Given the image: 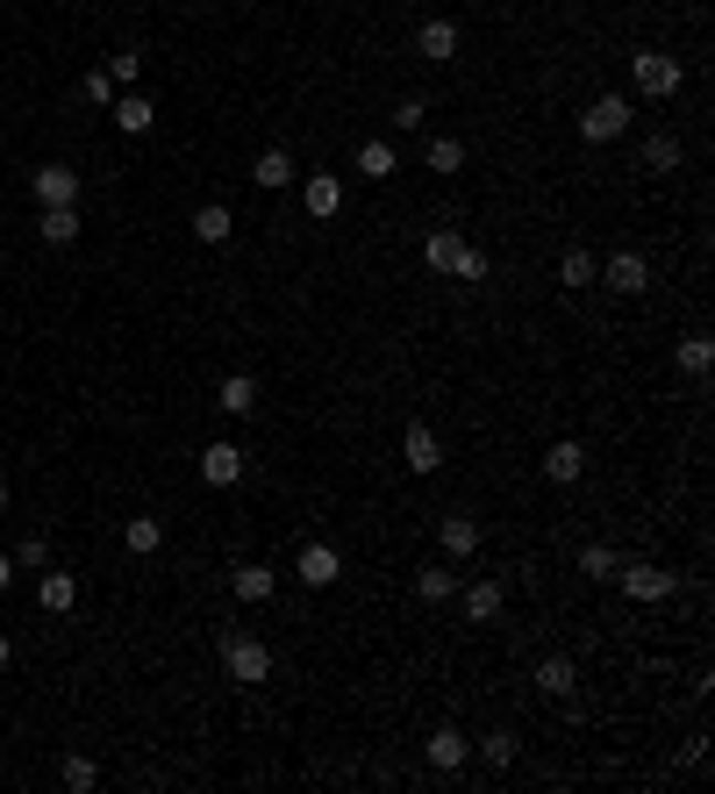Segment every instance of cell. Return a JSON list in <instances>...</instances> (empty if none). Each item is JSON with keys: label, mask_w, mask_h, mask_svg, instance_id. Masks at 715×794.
<instances>
[{"label": "cell", "mask_w": 715, "mask_h": 794, "mask_svg": "<svg viewBox=\"0 0 715 794\" xmlns=\"http://www.w3.org/2000/svg\"><path fill=\"white\" fill-rule=\"evenodd\" d=\"M708 365H715V337H708V330H687V337H680V373L702 379Z\"/></svg>", "instance_id": "cb8c5ba5"}, {"label": "cell", "mask_w": 715, "mask_h": 794, "mask_svg": "<svg viewBox=\"0 0 715 794\" xmlns=\"http://www.w3.org/2000/svg\"><path fill=\"white\" fill-rule=\"evenodd\" d=\"M201 480H208V487H236V480H243V451H236V445H208V451H201Z\"/></svg>", "instance_id": "9a60e30c"}, {"label": "cell", "mask_w": 715, "mask_h": 794, "mask_svg": "<svg viewBox=\"0 0 715 794\" xmlns=\"http://www.w3.org/2000/svg\"><path fill=\"white\" fill-rule=\"evenodd\" d=\"M230 229H236V216L222 201H208V208H193V237L201 243H230Z\"/></svg>", "instance_id": "603a6c76"}, {"label": "cell", "mask_w": 715, "mask_h": 794, "mask_svg": "<svg viewBox=\"0 0 715 794\" xmlns=\"http://www.w3.org/2000/svg\"><path fill=\"white\" fill-rule=\"evenodd\" d=\"M616 587L630 594V602H673L680 579L665 573V566H616Z\"/></svg>", "instance_id": "5b68a950"}, {"label": "cell", "mask_w": 715, "mask_h": 794, "mask_svg": "<svg viewBox=\"0 0 715 794\" xmlns=\"http://www.w3.org/2000/svg\"><path fill=\"white\" fill-rule=\"evenodd\" d=\"M437 544H444L451 566H465V558L480 552V523H473V515H444V523H437Z\"/></svg>", "instance_id": "30bf717a"}, {"label": "cell", "mask_w": 715, "mask_h": 794, "mask_svg": "<svg viewBox=\"0 0 715 794\" xmlns=\"http://www.w3.org/2000/svg\"><path fill=\"white\" fill-rule=\"evenodd\" d=\"M622 129H630V101H622V94H601V101H587V108H580V136H587V144H616Z\"/></svg>", "instance_id": "3957f363"}, {"label": "cell", "mask_w": 715, "mask_h": 794, "mask_svg": "<svg viewBox=\"0 0 715 794\" xmlns=\"http://www.w3.org/2000/svg\"><path fill=\"white\" fill-rule=\"evenodd\" d=\"M108 72H115V86H136V80H144V51H136V43H129V51H115Z\"/></svg>", "instance_id": "8d00e7d4"}, {"label": "cell", "mask_w": 715, "mask_h": 794, "mask_svg": "<svg viewBox=\"0 0 715 794\" xmlns=\"http://www.w3.org/2000/svg\"><path fill=\"white\" fill-rule=\"evenodd\" d=\"M580 472H587V451L572 445V437H558V445L544 451V480H551V487H572Z\"/></svg>", "instance_id": "7c38bea8"}, {"label": "cell", "mask_w": 715, "mask_h": 794, "mask_svg": "<svg viewBox=\"0 0 715 794\" xmlns=\"http://www.w3.org/2000/svg\"><path fill=\"white\" fill-rule=\"evenodd\" d=\"M486 272H494V265H486L480 243H465V251L451 258V280H459V286H486Z\"/></svg>", "instance_id": "f1b7e54d"}, {"label": "cell", "mask_w": 715, "mask_h": 794, "mask_svg": "<svg viewBox=\"0 0 715 794\" xmlns=\"http://www.w3.org/2000/svg\"><path fill=\"white\" fill-rule=\"evenodd\" d=\"M558 280H566V286H595L601 280V258L595 251H566V258H558Z\"/></svg>", "instance_id": "83f0119b"}, {"label": "cell", "mask_w": 715, "mask_h": 794, "mask_svg": "<svg viewBox=\"0 0 715 794\" xmlns=\"http://www.w3.org/2000/svg\"><path fill=\"white\" fill-rule=\"evenodd\" d=\"M222 666H230L236 687H265L272 680V645H265V637H251V630H230V637H222Z\"/></svg>", "instance_id": "6da1fadb"}, {"label": "cell", "mask_w": 715, "mask_h": 794, "mask_svg": "<svg viewBox=\"0 0 715 794\" xmlns=\"http://www.w3.org/2000/svg\"><path fill=\"white\" fill-rule=\"evenodd\" d=\"M115 94H122V86H115V72H108V65L86 72V101H94V108H115Z\"/></svg>", "instance_id": "d590c367"}, {"label": "cell", "mask_w": 715, "mask_h": 794, "mask_svg": "<svg viewBox=\"0 0 715 794\" xmlns=\"http://www.w3.org/2000/svg\"><path fill=\"white\" fill-rule=\"evenodd\" d=\"M294 579H301V587H337V579H344V552H337V544H323V537L301 544Z\"/></svg>", "instance_id": "277c9868"}, {"label": "cell", "mask_w": 715, "mask_h": 794, "mask_svg": "<svg viewBox=\"0 0 715 794\" xmlns=\"http://www.w3.org/2000/svg\"><path fill=\"white\" fill-rule=\"evenodd\" d=\"M272 587H280V573L257 566V558H243V566L230 573V594H236V602H272Z\"/></svg>", "instance_id": "4fadbf2b"}, {"label": "cell", "mask_w": 715, "mask_h": 794, "mask_svg": "<svg viewBox=\"0 0 715 794\" xmlns=\"http://www.w3.org/2000/svg\"><path fill=\"white\" fill-rule=\"evenodd\" d=\"M644 165H651V173H680V144H673V136H644Z\"/></svg>", "instance_id": "d6a6232c"}, {"label": "cell", "mask_w": 715, "mask_h": 794, "mask_svg": "<svg viewBox=\"0 0 715 794\" xmlns=\"http://www.w3.org/2000/svg\"><path fill=\"white\" fill-rule=\"evenodd\" d=\"M422 122H430L422 101H401V108H393V129H422Z\"/></svg>", "instance_id": "f35d334b"}, {"label": "cell", "mask_w": 715, "mask_h": 794, "mask_svg": "<svg viewBox=\"0 0 715 794\" xmlns=\"http://www.w3.org/2000/svg\"><path fill=\"white\" fill-rule=\"evenodd\" d=\"M80 237V208H43V243H72Z\"/></svg>", "instance_id": "1f68e13d"}, {"label": "cell", "mask_w": 715, "mask_h": 794, "mask_svg": "<svg viewBox=\"0 0 715 794\" xmlns=\"http://www.w3.org/2000/svg\"><path fill=\"white\" fill-rule=\"evenodd\" d=\"M57 781H65L72 794H94V787H101V766H94V759H65V766H57Z\"/></svg>", "instance_id": "836d02e7"}, {"label": "cell", "mask_w": 715, "mask_h": 794, "mask_svg": "<svg viewBox=\"0 0 715 794\" xmlns=\"http://www.w3.org/2000/svg\"><path fill=\"white\" fill-rule=\"evenodd\" d=\"M422 158H430V173H465V144H459V136H430Z\"/></svg>", "instance_id": "f546056e"}, {"label": "cell", "mask_w": 715, "mask_h": 794, "mask_svg": "<svg viewBox=\"0 0 715 794\" xmlns=\"http://www.w3.org/2000/svg\"><path fill=\"white\" fill-rule=\"evenodd\" d=\"M215 408H222V416H251V408H257V379L251 373H230L215 387Z\"/></svg>", "instance_id": "ffe728a7"}, {"label": "cell", "mask_w": 715, "mask_h": 794, "mask_svg": "<svg viewBox=\"0 0 715 794\" xmlns=\"http://www.w3.org/2000/svg\"><path fill=\"white\" fill-rule=\"evenodd\" d=\"M108 115H115V129H122V136H144L150 122H158V108H150L144 94H115V108H108Z\"/></svg>", "instance_id": "44dd1931"}, {"label": "cell", "mask_w": 715, "mask_h": 794, "mask_svg": "<svg viewBox=\"0 0 715 794\" xmlns=\"http://www.w3.org/2000/svg\"><path fill=\"white\" fill-rule=\"evenodd\" d=\"M416 51L430 58V65L459 58V22H444V14H437V22H422V29H416Z\"/></svg>", "instance_id": "5bb4252c"}, {"label": "cell", "mask_w": 715, "mask_h": 794, "mask_svg": "<svg viewBox=\"0 0 715 794\" xmlns=\"http://www.w3.org/2000/svg\"><path fill=\"white\" fill-rule=\"evenodd\" d=\"M122 544H129L136 558H150L165 544V523H158V515H129V523H122Z\"/></svg>", "instance_id": "7402d4cb"}, {"label": "cell", "mask_w": 715, "mask_h": 794, "mask_svg": "<svg viewBox=\"0 0 715 794\" xmlns=\"http://www.w3.org/2000/svg\"><path fill=\"white\" fill-rule=\"evenodd\" d=\"M358 173L365 179H393V173H401V150H393L387 136H365V144H358Z\"/></svg>", "instance_id": "ac0fdd59"}, {"label": "cell", "mask_w": 715, "mask_h": 794, "mask_svg": "<svg viewBox=\"0 0 715 794\" xmlns=\"http://www.w3.org/2000/svg\"><path fill=\"white\" fill-rule=\"evenodd\" d=\"M465 251V237L459 229H430V237H422V258H430V272H451V258Z\"/></svg>", "instance_id": "484cf974"}, {"label": "cell", "mask_w": 715, "mask_h": 794, "mask_svg": "<svg viewBox=\"0 0 715 794\" xmlns=\"http://www.w3.org/2000/svg\"><path fill=\"white\" fill-rule=\"evenodd\" d=\"M501 608H508V587H501V579H473V587H465V616L473 623H494Z\"/></svg>", "instance_id": "d6986e66"}, {"label": "cell", "mask_w": 715, "mask_h": 794, "mask_svg": "<svg viewBox=\"0 0 715 794\" xmlns=\"http://www.w3.org/2000/svg\"><path fill=\"white\" fill-rule=\"evenodd\" d=\"M630 80H637V94H644V101H673L680 80H687V65L665 58V51H637L630 58Z\"/></svg>", "instance_id": "7a4b0ae2"}, {"label": "cell", "mask_w": 715, "mask_h": 794, "mask_svg": "<svg viewBox=\"0 0 715 794\" xmlns=\"http://www.w3.org/2000/svg\"><path fill=\"white\" fill-rule=\"evenodd\" d=\"M0 673H8V637H0Z\"/></svg>", "instance_id": "60d3db41"}, {"label": "cell", "mask_w": 715, "mask_h": 794, "mask_svg": "<svg viewBox=\"0 0 715 794\" xmlns=\"http://www.w3.org/2000/svg\"><path fill=\"white\" fill-rule=\"evenodd\" d=\"M36 602H43V616H72V608H80V579L72 573H43Z\"/></svg>", "instance_id": "e0dca14e"}, {"label": "cell", "mask_w": 715, "mask_h": 794, "mask_svg": "<svg viewBox=\"0 0 715 794\" xmlns=\"http://www.w3.org/2000/svg\"><path fill=\"white\" fill-rule=\"evenodd\" d=\"M251 187H265V194L294 187V158H286L280 144H272V150H257V165H251Z\"/></svg>", "instance_id": "2e32d148"}, {"label": "cell", "mask_w": 715, "mask_h": 794, "mask_svg": "<svg viewBox=\"0 0 715 794\" xmlns=\"http://www.w3.org/2000/svg\"><path fill=\"white\" fill-rule=\"evenodd\" d=\"M8 558H14V573H22V566H43V558H51V544H43V537H22Z\"/></svg>", "instance_id": "74e56055"}, {"label": "cell", "mask_w": 715, "mask_h": 794, "mask_svg": "<svg viewBox=\"0 0 715 794\" xmlns=\"http://www.w3.org/2000/svg\"><path fill=\"white\" fill-rule=\"evenodd\" d=\"M537 687H544V694H558V701H566L572 687H580V666H572V659H544V666H537Z\"/></svg>", "instance_id": "4316f807"}, {"label": "cell", "mask_w": 715, "mask_h": 794, "mask_svg": "<svg viewBox=\"0 0 715 794\" xmlns=\"http://www.w3.org/2000/svg\"><path fill=\"white\" fill-rule=\"evenodd\" d=\"M0 515H8V487H0Z\"/></svg>", "instance_id": "b9f144b4"}, {"label": "cell", "mask_w": 715, "mask_h": 794, "mask_svg": "<svg viewBox=\"0 0 715 794\" xmlns=\"http://www.w3.org/2000/svg\"><path fill=\"white\" fill-rule=\"evenodd\" d=\"M8 587H14V558L0 552V594H8Z\"/></svg>", "instance_id": "ab89813d"}, {"label": "cell", "mask_w": 715, "mask_h": 794, "mask_svg": "<svg viewBox=\"0 0 715 794\" xmlns=\"http://www.w3.org/2000/svg\"><path fill=\"white\" fill-rule=\"evenodd\" d=\"M422 759H430V766L437 773H459L465 766V759H473V738H465V730H430V744H422Z\"/></svg>", "instance_id": "9c48e42d"}, {"label": "cell", "mask_w": 715, "mask_h": 794, "mask_svg": "<svg viewBox=\"0 0 715 794\" xmlns=\"http://www.w3.org/2000/svg\"><path fill=\"white\" fill-rule=\"evenodd\" d=\"M416 594H422V602H451V594H459V573L422 566V573H416Z\"/></svg>", "instance_id": "4dcf8cb0"}, {"label": "cell", "mask_w": 715, "mask_h": 794, "mask_svg": "<svg viewBox=\"0 0 715 794\" xmlns=\"http://www.w3.org/2000/svg\"><path fill=\"white\" fill-rule=\"evenodd\" d=\"M580 573L587 579H616V544H580Z\"/></svg>", "instance_id": "e575fe53"}, {"label": "cell", "mask_w": 715, "mask_h": 794, "mask_svg": "<svg viewBox=\"0 0 715 794\" xmlns=\"http://www.w3.org/2000/svg\"><path fill=\"white\" fill-rule=\"evenodd\" d=\"M601 280L616 286V294H644V286H651V265H644L637 251H616V258H601Z\"/></svg>", "instance_id": "8fae6325"}, {"label": "cell", "mask_w": 715, "mask_h": 794, "mask_svg": "<svg viewBox=\"0 0 715 794\" xmlns=\"http://www.w3.org/2000/svg\"><path fill=\"white\" fill-rule=\"evenodd\" d=\"M515 752H523V744H515V730H486V738L473 744V759H486V766H515Z\"/></svg>", "instance_id": "d4e9b609"}, {"label": "cell", "mask_w": 715, "mask_h": 794, "mask_svg": "<svg viewBox=\"0 0 715 794\" xmlns=\"http://www.w3.org/2000/svg\"><path fill=\"white\" fill-rule=\"evenodd\" d=\"M401 466H408V472H437V466H444V437H437L430 422H408V437H401Z\"/></svg>", "instance_id": "ba28073f"}, {"label": "cell", "mask_w": 715, "mask_h": 794, "mask_svg": "<svg viewBox=\"0 0 715 794\" xmlns=\"http://www.w3.org/2000/svg\"><path fill=\"white\" fill-rule=\"evenodd\" d=\"M301 208H308L315 222H337L344 216V179L337 173H308L301 179Z\"/></svg>", "instance_id": "8992f818"}, {"label": "cell", "mask_w": 715, "mask_h": 794, "mask_svg": "<svg viewBox=\"0 0 715 794\" xmlns=\"http://www.w3.org/2000/svg\"><path fill=\"white\" fill-rule=\"evenodd\" d=\"M29 194H36V208H72L80 201V173H72V165H43V173L29 179Z\"/></svg>", "instance_id": "52a82bcc"}]
</instances>
